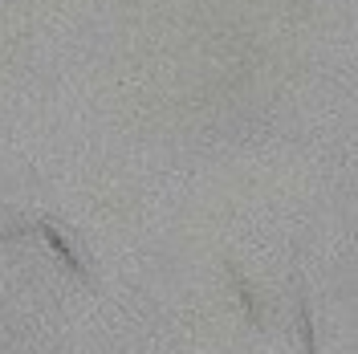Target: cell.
Listing matches in <instances>:
<instances>
[{"mask_svg": "<svg viewBox=\"0 0 358 354\" xmlns=\"http://www.w3.org/2000/svg\"><path fill=\"white\" fill-rule=\"evenodd\" d=\"M37 232L45 236V244H49V248L57 253V261H62V265H66L69 273L78 277V281H90V273H86V265H82V257H78V253L69 248V241L62 236V232H57V228H53V224H49V220H41V224H37Z\"/></svg>", "mask_w": 358, "mask_h": 354, "instance_id": "cell-1", "label": "cell"}, {"mask_svg": "<svg viewBox=\"0 0 358 354\" xmlns=\"http://www.w3.org/2000/svg\"><path fill=\"white\" fill-rule=\"evenodd\" d=\"M224 269H228V281H232V289H236V302H241L245 318L252 322V326H261V306H257V293H252V285L245 281V273L232 265V261H224Z\"/></svg>", "mask_w": 358, "mask_h": 354, "instance_id": "cell-2", "label": "cell"}, {"mask_svg": "<svg viewBox=\"0 0 358 354\" xmlns=\"http://www.w3.org/2000/svg\"><path fill=\"white\" fill-rule=\"evenodd\" d=\"M297 326H301V354H317V342H313V313H310L306 293H301V302H297Z\"/></svg>", "mask_w": 358, "mask_h": 354, "instance_id": "cell-3", "label": "cell"}]
</instances>
